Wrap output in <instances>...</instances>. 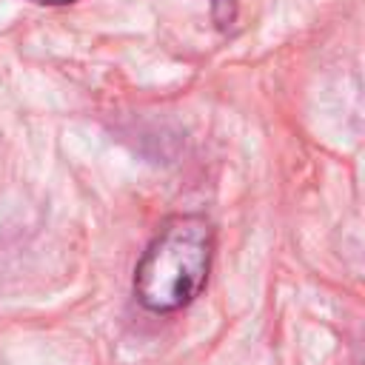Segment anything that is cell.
<instances>
[{
	"label": "cell",
	"instance_id": "obj_1",
	"mask_svg": "<svg viewBox=\"0 0 365 365\" xmlns=\"http://www.w3.org/2000/svg\"><path fill=\"white\" fill-rule=\"evenodd\" d=\"M214 231L205 217L177 214L163 222L134 271V297L154 314L185 308L205 285Z\"/></svg>",
	"mask_w": 365,
	"mask_h": 365
},
{
	"label": "cell",
	"instance_id": "obj_2",
	"mask_svg": "<svg viewBox=\"0 0 365 365\" xmlns=\"http://www.w3.org/2000/svg\"><path fill=\"white\" fill-rule=\"evenodd\" d=\"M211 11H214V20L225 26L234 20V0H211Z\"/></svg>",
	"mask_w": 365,
	"mask_h": 365
},
{
	"label": "cell",
	"instance_id": "obj_3",
	"mask_svg": "<svg viewBox=\"0 0 365 365\" xmlns=\"http://www.w3.org/2000/svg\"><path fill=\"white\" fill-rule=\"evenodd\" d=\"M31 3H40V6H66V3H74V0H31Z\"/></svg>",
	"mask_w": 365,
	"mask_h": 365
}]
</instances>
